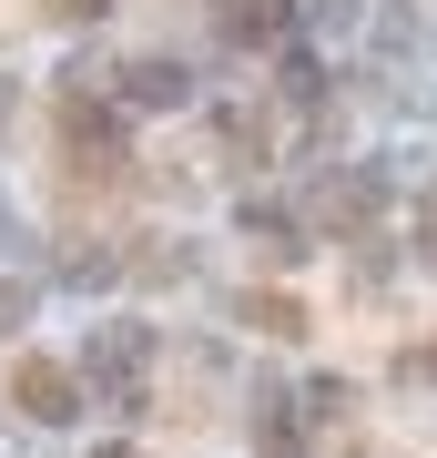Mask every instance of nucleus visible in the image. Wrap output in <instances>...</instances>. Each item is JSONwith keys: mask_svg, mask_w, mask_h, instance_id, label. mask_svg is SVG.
Here are the masks:
<instances>
[{"mask_svg": "<svg viewBox=\"0 0 437 458\" xmlns=\"http://www.w3.org/2000/svg\"><path fill=\"white\" fill-rule=\"evenodd\" d=\"M427 255H437V214H427Z\"/></svg>", "mask_w": 437, "mask_h": 458, "instance_id": "6", "label": "nucleus"}, {"mask_svg": "<svg viewBox=\"0 0 437 458\" xmlns=\"http://www.w3.org/2000/svg\"><path fill=\"white\" fill-rule=\"evenodd\" d=\"M102 458H132V448H102Z\"/></svg>", "mask_w": 437, "mask_h": 458, "instance_id": "8", "label": "nucleus"}, {"mask_svg": "<svg viewBox=\"0 0 437 458\" xmlns=\"http://www.w3.org/2000/svg\"><path fill=\"white\" fill-rule=\"evenodd\" d=\"M397 377H407V387H437V346H407V357H397Z\"/></svg>", "mask_w": 437, "mask_h": 458, "instance_id": "4", "label": "nucleus"}, {"mask_svg": "<svg viewBox=\"0 0 437 458\" xmlns=\"http://www.w3.org/2000/svg\"><path fill=\"white\" fill-rule=\"evenodd\" d=\"M346 11H357V0H295V21H315V31H336Z\"/></svg>", "mask_w": 437, "mask_h": 458, "instance_id": "5", "label": "nucleus"}, {"mask_svg": "<svg viewBox=\"0 0 437 458\" xmlns=\"http://www.w3.org/2000/svg\"><path fill=\"white\" fill-rule=\"evenodd\" d=\"M132 102H183V72L173 62H143V72H132Z\"/></svg>", "mask_w": 437, "mask_h": 458, "instance_id": "3", "label": "nucleus"}, {"mask_svg": "<svg viewBox=\"0 0 437 458\" xmlns=\"http://www.w3.org/2000/svg\"><path fill=\"white\" fill-rule=\"evenodd\" d=\"M214 21H224V41H275V31H285V11H275V0H224Z\"/></svg>", "mask_w": 437, "mask_h": 458, "instance_id": "1", "label": "nucleus"}, {"mask_svg": "<svg viewBox=\"0 0 437 458\" xmlns=\"http://www.w3.org/2000/svg\"><path fill=\"white\" fill-rule=\"evenodd\" d=\"M21 408H31V418H71V387H62V367H21Z\"/></svg>", "mask_w": 437, "mask_h": 458, "instance_id": "2", "label": "nucleus"}, {"mask_svg": "<svg viewBox=\"0 0 437 458\" xmlns=\"http://www.w3.org/2000/svg\"><path fill=\"white\" fill-rule=\"evenodd\" d=\"M0 113H11V82H0Z\"/></svg>", "mask_w": 437, "mask_h": 458, "instance_id": "7", "label": "nucleus"}]
</instances>
